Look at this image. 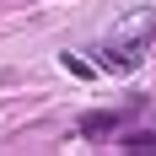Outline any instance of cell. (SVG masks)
Here are the masks:
<instances>
[{
    "mask_svg": "<svg viewBox=\"0 0 156 156\" xmlns=\"http://www.w3.org/2000/svg\"><path fill=\"white\" fill-rule=\"evenodd\" d=\"M119 145H124L129 156H156V129H135V135H124Z\"/></svg>",
    "mask_w": 156,
    "mask_h": 156,
    "instance_id": "cell-3",
    "label": "cell"
},
{
    "mask_svg": "<svg viewBox=\"0 0 156 156\" xmlns=\"http://www.w3.org/2000/svg\"><path fill=\"white\" fill-rule=\"evenodd\" d=\"M129 113H135V108H113V113H86V119H81V135H108V129H119V124H124Z\"/></svg>",
    "mask_w": 156,
    "mask_h": 156,
    "instance_id": "cell-2",
    "label": "cell"
},
{
    "mask_svg": "<svg viewBox=\"0 0 156 156\" xmlns=\"http://www.w3.org/2000/svg\"><path fill=\"white\" fill-rule=\"evenodd\" d=\"M151 43H156V5L124 11L102 38H97V70H108V76H129V70L151 54Z\"/></svg>",
    "mask_w": 156,
    "mask_h": 156,
    "instance_id": "cell-1",
    "label": "cell"
}]
</instances>
